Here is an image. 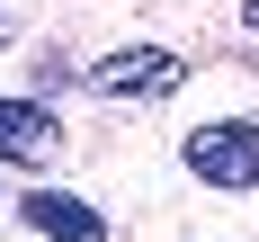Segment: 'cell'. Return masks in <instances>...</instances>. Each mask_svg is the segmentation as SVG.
Returning <instances> with one entry per match:
<instances>
[{
    "label": "cell",
    "instance_id": "obj_1",
    "mask_svg": "<svg viewBox=\"0 0 259 242\" xmlns=\"http://www.w3.org/2000/svg\"><path fill=\"white\" fill-rule=\"evenodd\" d=\"M188 170L206 188H259V126L250 117H214L188 134Z\"/></svg>",
    "mask_w": 259,
    "mask_h": 242
},
{
    "label": "cell",
    "instance_id": "obj_2",
    "mask_svg": "<svg viewBox=\"0 0 259 242\" xmlns=\"http://www.w3.org/2000/svg\"><path fill=\"white\" fill-rule=\"evenodd\" d=\"M179 81H188V63L170 45H116L99 72H90V90H99V99H170Z\"/></svg>",
    "mask_w": 259,
    "mask_h": 242
},
{
    "label": "cell",
    "instance_id": "obj_3",
    "mask_svg": "<svg viewBox=\"0 0 259 242\" xmlns=\"http://www.w3.org/2000/svg\"><path fill=\"white\" fill-rule=\"evenodd\" d=\"M63 117L45 99H0V161H54Z\"/></svg>",
    "mask_w": 259,
    "mask_h": 242
},
{
    "label": "cell",
    "instance_id": "obj_4",
    "mask_svg": "<svg viewBox=\"0 0 259 242\" xmlns=\"http://www.w3.org/2000/svg\"><path fill=\"white\" fill-rule=\"evenodd\" d=\"M18 215H27L45 242H107V215L90 206V197H63V188H36Z\"/></svg>",
    "mask_w": 259,
    "mask_h": 242
},
{
    "label": "cell",
    "instance_id": "obj_5",
    "mask_svg": "<svg viewBox=\"0 0 259 242\" xmlns=\"http://www.w3.org/2000/svg\"><path fill=\"white\" fill-rule=\"evenodd\" d=\"M241 18H250V27H259V0H250V9H241Z\"/></svg>",
    "mask_w": 259,
    "mask_h": 242
},
{
    "label": "cell",
    "instance_id": "obj_6",
    "mask_svg": "<svg viewBox=\"0 0 259 242\" xmlns=\"http://www.w3.org/2000/svg\"><path fill=\"white\" fill-rule=\"evenodd\" d=\"M0 45H9V27H0Z\"/></svg>",
    "mask_w": 259,
    "mask_h": 242
}]
</instances>
